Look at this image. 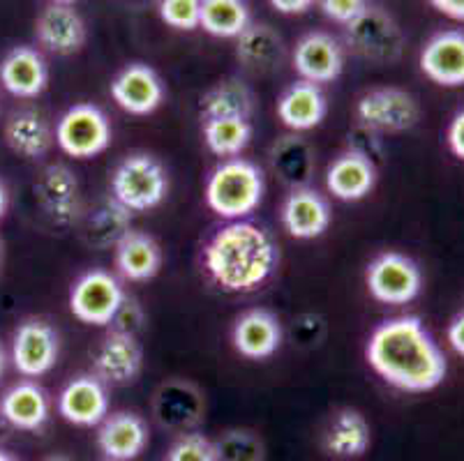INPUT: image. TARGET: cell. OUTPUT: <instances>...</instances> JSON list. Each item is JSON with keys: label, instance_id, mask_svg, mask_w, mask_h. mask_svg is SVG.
<instances>
[{"label": "cell", "instance_id": "cell-1", "mask_svg": "<svg viewBox=\"0 0 464 461\" xmlns=\"http://www.w3.org/2000/svg\"><path fill=\"white\" fill-rule=\"evenodd\" d=\"M365 360L383 383L413 395L437 390L449 374L444 351L419 316L379 323L365 344Z\"/></svg>", "mask_w": 464, "mask_h": 461}, {"label": "cell", "instance_id": "cell-2", "mask_svg": "<svg viewBox=\"0 0 464 461\" xmlns=\"http://www.w3.org/2000/svg\"><path fill=\"white\" fill-rule=\"evenodd\" d=\"M280 247L264 226L236 219L219 226L204 247V270L225 293H255L273 277Z\"/></svg>", "mask_w": 464, "mask_h": 461}, {"label": "cell", "instance_id": "cell-3", "mask_svg": "<svg viewBox=\"0 0 464 461\" xmlns=\"http://www.w3.org/2000/svg\"><path fill=\"white\" fill-rule=\"evenodd\" d=\"M266 194L264 171L246 158L222 159L208 173L204 198L210 213L225 222L247 219L259 210Z\"/></svg>", "mask_w": 464, "mask_h": 461}, {"label": "cell", "instance_id": "cell-4", "mask_svg": "<svg viewBox=\"0 0 464 461\" xmlns=\"http://www.w3.org/2000/svg\"><path fill=\"white\" fill-rule=\"evenodd\" d=\"M109 189L111 197L130 213H149L167 198V168L149 152H132L113 168Z\"/></svg>", "mask_w": 464, "mask_h": 461}, {"label": "cell", "instance_id": "cell-5", "mask_svg": "<svg viewBox=\"0 0 464 461\" xmlns=\"http://www.w3.org/2000/svg\"><path fill=\"white\" fill-rule=\"evenodd\" d=\"M344 44L362 61L391 65L402 58L407 37L386 10L368 5L361 16L344 25Z\"/></svg>", "mask_w": 464, "mask_h": 461}, {"label": "cell", "instance_id": "cell-6", "mask_svg": "<svg viewBox=\"0 0 464 461\" xmlns=\"http://www.w3.org/2000/svg\"><path fill=\"white\" fill-rule=\"evenodd\" d=\"M53 139L67 158L92 159L111 146L113 130L102 109L82 101L58 118Z\"/></svg>", "mask_w": 464, "mask_h": 461}, {"label": "cell", "instance_id": "cell-7", "mask_svg": "<svg viewBox=\"0 0 464 461\" xmlns=\"http://www.w3.org/2000/svg\"><path fill=\"white\" fill-rule=\"evenodd\" d=\"M365 286L377 303L402 307L423 291V273L407 254L382 252L365 268Z\"/></svg>", "mask_w": 464, "mask_h": 461}, {"label": "cell", "instance_id": "cell-8", "mask_svg": "<svg viewBox=\"0 0 464 461\" xmlns=\"http://www.w3.org/2000/svg\"><path fill=\"white\" fill-rule=\"evenodd\" d=\"M420 104L411 92L386 86L362 92L356 101L358 125L377 134H402L413 130L420 120Z\"/></svg>", "mask_w": 464, "mask_h": 461}, {"label": "cell", "instance_id": "cell-9", "mask_svg": "<svg viewBox=\"0 0 464 461\" xmlns=\"http://www.w3.org/2000/svg\"><path fill=\"white\" fill-rule=\"evenodd\" d=\"M123 300L125 291L116 274L107 270H88L72 284L70 312L83 325L104 328L111 325Z\"/></svg>", "mask_w": 464, "mask_h": 461}, {"label": "cell", "instance_id": "cell-10", "mask_svg": "<svg viewBox=\"0 0 464 461\" xmlns=\"http://www.w3.org/2000/svg\"><path fill=\"white\" fill-rule=\"evenodd\" d=\"M35 201L44 217L58 228H70L82 219L83 198L79 178L65 164H49L33 185Z\"/></svg>", "mask_w": 464, "mask_h": 461}, {"label": "cell", "instance_id": "cell-11", "mask_svg": "<svg viewBox=\"0 0 464 461\" xmlns=\"http://www.w3.org/2000/svg\"><path fill=\"white\" fill-rule=\"evenodd\" d=\"M61 355V337L52 323L26 319L16 325L10 344L12 367L24 379H40L56 367Z\"/></svg>", "mask_w": 464, "mask_h": 461}, {"label": "cell", "instance_id": "cell-12", "mask_svg": "<svg viewBox=\"0 0 464 461\" xmlns=\"http://www.w3.org/2000/svg\"><path fill=\"white\" fill-rule=\"evenodd\" d=\"M206 413L204 392L192 380L169 379L155 390L153 416L158 425L167 431L188 434L201 425Z\"/></svg>", "mask_w": 464, "mask_h": 461}, {"label": "cell", "instance_id": "cell-13", "mask_svg": "<svg viewBox=\"0 0 464 461\" xmlns=\"http://www.w3.org/2000/svg\"><path fill=\"white\" fill-rule=\"evenodd\" d=\"M291 67L301 76V82L316 86L333 83L344 72V46L331 33H305L291 51Z\"/></svg>", "mask_w": 464, "mask_h": 461}, {"label": "cell", "instance_id": "cell-14", "mask_svg": "<svg viewBox=\"0 0 464 461\" xmlns=\"http://www.w3.org/2000/svg\"><path fill=\"white\" fill-rule=\"evenodd\" d=\"M111 100L130 116H150L164 101V83L146 62H130L111 79Z\"/></svg>", "mask_w": 464, "mask_h": 461}, {"label": "cell", "instance_id": "cell-15", "mask_svg": "<svg viewBox=\"0 0 464 461\" xmlns=\"http://www.w3.org/2000/svg\"><path fill=\"white\" fill-rule=\"evenodd\" d=\"M280 222L291 238H322L333 222L331 203L314 187L289 189V194H286L280 206Z\"/></svg>", "mask_w": 464, "mask_h": 461}, {"label": "cell", "instance_id": "cell-16", "mask_svg": "<svg viewBox=\"0 0 464 461\" xmlns=\"http://www.w3.org/2000/svg\"><path fill=\"white\" fill-rule=\"evenodd\" d=\"M143 370V349L134 335L111 330L92 355V374L104 386H130Z\"/></svg>", "mask_w": 464, "mask_h": 461}, {"label": "cell", "instance_id": "cell-17", "mask_svg": "<svg viewBox=\"0 0 464 461\" xmlns=\"http://www.w3.org/2000/svg\"><path fill=\"white\" fill-rule=\"evenodd\" d=\"M35 40L53 56H74L86 46V21L74 5L49 3L35 19Z\"/></svg>", "mask_w": 464, "mask_h": 461}, {"label": "cell", "instance_id": "cell-18", "mask_svg": "<svg viewBox=\"0 0 464 461\" xmlns=\"http://www.w3.org/2000/svg\"><path fill=\"white\" fill-rule=\"evenodd\" d=\"M419 67L434 86H464V31L434 33L420 49Z\"/></svg>", "mask_w": 464, "mask_h": 461}, {"label": "cell", "instance_id": "cell-19", "mask_svg": "<svg viewBox=\"0 0 464 461\" xmlns=\"http://www.w3.org/2000/svg\"><path fill=\"white\" fill-rule=\"evenodd\" d=\"M58 413L74 427H97L109 416V390L95 374L72 379L58 395Z\"/></svg>", "mask_w": 464, "mask_h": 461}, {"label": "cell", "instance_id": "cell-20", "mask_svg": "<svg viewBox=\"0 0 464 461\" xmlns=\"http://www.w3.org/2000/svg\"><path fill=\"white\" fill-rule=\"evenodd\" d=\"M282 337L285 335L280 319L261 307L243 312L231 328V344L236 353L256 362L273 358L280 351Z\"/></svg>", "mask_w": 464, "mask_h": 461}, {"label": "cell", "instance_id": "cell-21", "mask_svg": "<svg viewBox=\"0 0 464 461\" xmlns=\"http://www.w3.org/2000/svg\"><path fill=\"white\" fill-rule=\"evenodd\" d=\"M149 446V425L132 411L109 413L97 425V447L107 461H134Z\"/></svg>", "mask_w": 464, "mask_h": 461}, {"label": "cell", "instance_id": "cell-22", "mask_svg": "<svg viewBox=\"0 0 464 461\" xmlns=\"http://www.w3.org/2000/svg\"><path fill=\"white\" fill-rule=\"evenodd\" d=\"M0 86L12 97L35 100L49 86V65L42 51L33 46H14L0 61Z\"/></svg>", "mask_w": 464, "mask_h": 461}, {"label": "cell", "instance_id": "cell-23", "mask_svg": "<svg viewBox=\"0 0 464 461\" xmlns=\"http://www.w3.org/2000/svg\"><path fill=\"white\" fill-rule=\"evenodd\" d=\"M276 113L289 132H310L326 120L328 100L322 86L310 82H294L277 97Z\"/></svg>", "mask_w": 464, "mask_h": 461}, {"label": "cell", "instance_id": "cell-24", "mask_svg": "<svg viewBox=\"0 0 464 461\" xmlns=\"http://www.w3.org/2000/svg\"><path fill=\"white\" fill-rule=\"evenodd\" d=\"M52 418V399L33 379L19 380L0 397V420L19 431H40Z\"/></svg>", "mask_w": 464, "mask_h": 461}, {"label": "cell", "instance_id": "cell-25", "mask_svg": "<svg viewBox=\"0 0 464 461\" xmlns=\"http://www.w3.org/2000/svg\"><path fill=\"white\" fill-rule=\"evenodd\" d=\"M377 164L353 150L337 155L326 168V189L333 198L344 203L362 201L377 187Z\"/></svg>", "mask_w": 464, "mask_h": 461}, {"label": "cell", "instance_id": "cell-26", "mask_svg": "<svg viewBox=\"0 0 464 461\" xmlns=\"http://www.w3.org/2000/svg\"><path fill=\"white\" fill-rule=\"evenodd\" d=\"M372 446V427L356 408H340L324 429L322 447L337 461H353L368 455Z\"/></svg>", "mask_w": 464, "mask_h": 461}, {"label": "cell", "instance_id": "cell-27", "mask_svg": "<svg viewBox=\"0 0 464 461\" xmlns=\"http://www.w3.org/2000/svg\"><path fill=\"white\" fill-rule=\"evenodd\" d=\"M164 254L153 235L130 228L113 247V265L125 282H150L162 270Z\"/></svg>", "mask_w": 464, "mask_h": 461}, {"label": "cell", "instance_id": "cell-28", "mask_svg": "<svg viewBox=\"0 0 464 461\" xmlns=\"http://www.w3.org/2000/svg\"><path fill=\"white\" fill-rule=\"evenodd\" d=\"M3 137H5L7 148L28 162L46 158V152L56 143L52 122L35 109H21L12 113L3 127Z\"/></svg>", "mask_w": 464, "mask_h": 461}, {"label": "cell", "instance_id": "cell-29", "mask_svg": "<svg viewBox=\"0 0 464 461\" xmlns=\"http://www.w3.org/2000/svg\"><path fill=\"white\" fill-rule=\"evenodd\" d=\"M236 58L246 70L256 72V74H271L285 65L286 44L273 25L252 21L246 31L236 37Z\"/></svg>", "mask_w": 464, "mask_h": 461}, {"label": "cell", "instance_id": "cell-30", "mask_svg": "<svg viewBox=\"0 0 464 461\" xmlns=\"http://www.w3.org/2000/svg\"><path fill=\"white\" fill-rule=\"evenodd\" d=\"M273 173L280 178L289 189L310 187V180L314 176V148L310 146L305 137L291 132L277 139L268 152Z\"/></svg>", "mask_w": 464, "mask_h": 461}, {"label": "cell", "instance_id": "cell-31", "mask_svg": "<svg viewBox=\"0 0 464 461\" xmlns=\"http://www.w3.org/2000/svg\"><path fill=\"white\" fill-rule=\"evenodd\" d=\"M255 92L240 79H222L201 95L199 111L201 120L208 118H247L255 113Z\"/></svg>", "mask_w": 464, "mask_h": 461}, {"label": "cell", "instance_id": "cell-32", "mask_svg": "<svg viewBox=\"0 0 464 461\" xmlns=\"http://www.w3.org/2000/svg\"><path fill=\"white\" fill-rule=\"evenodd\" d=\"M252 122L247 118H208L201 127L206 148L219 159L240 158L252 141Z\"/></svg>", "mask_w": 464, "mask_h": 461}, {"label": "cell", "instance_id": "cell-33", "mask_svg": "<svg viewBox=\"0 0 464 461\" xmlns=\"http://www.w3.org/2000/svg\"><path fill=\"white\" fill-rule=\"evenodd\" d=\"M252 24L247 0H201L199 28L219 40H236Z\"/></svg>", "mask_w": 464, "mask_h": 461}, {"label": "cell", "instance_id": "cell-34", "mask_svg": "<svg viewBox=\"0 0 464 461\" xmlns=\"http://www.w3.org/2000/svg\"><path fill=\"white\" fill-rule=\"evenodd\" d=\"M132 224V213L123 208L116 198L109 194L107 201H102L88 215L86 222V240L97 249L116 247V243L128 234Z\"/></svg>", "mask_w": 464, "mask_h": 461}, {"label": "cell", "instance_id": "cell-35", "mask_svg": "<svg viewBox=\"0 0 464 461\" xmlns=\"http://www.w3.org/2000/svg\"><path fill=\"white\" fill-rule=\"evenodd\" d=\"M218 461H264L266 446L250 429H229L215 441Z\"/></svg>", "mask_w": 464, "mask_h": 461}, {"label": "cell", "instance_id": "cell-36", "mask_svg": "<svg viewBox=\"0 0 464 461\" xmlns=\"http://www.w3.org/2000/svg\"><path fill=\"white\" fill-rule=\"evenodd\" d=\"M158 14L169 28L192 33L199 28L201 0H158Z\"/></svg>", "mask_w": 464, "mask_h": 461}, {"label": "cell", "instance_id": "cell-37", "mask_svg": "<svg viewBox=\"0 0 464 461\" xmlns=\"http://www.w3.org/2000/svg\"><path fill=\"white\" fill-rule=\"evenodd\" d=\"M167 461H218L215 441L199 431L179 434L169 447Z\"/></svg>", "mask_w": 464, "mask_h": 461}, {"label": "cell", "instance_id": "cell-38", "mask_svg": "<svg viewBox=\"0 0 464 461\" xmlns=\"http://www.w3.org/2000/svg\"><path fill=\"white\" fill-rule=\"evenodd\" d=\"M111 325H113V330H118V332H125V335L137 337L139 332L143 330V325H146V312H143V307L139 304V300L128 298V295H125L123 304L118 307Z\"/></svg>", "mask_w": 464, "mask_h": 461}, {"label": "cell", "instance_id": "cell-39", "mask_svg": "<svg viewBox=\"0 0 464 461\" xmlns=\"http://www.w3.org/2000/svg\"><path fill=\"white\" fill-rule=\"evenodd\" d=\"M347 150L358 152V155H362V158H368L370 162L377 164L379 158L383 155L382 134L372 132V130H368V127H362V125H358V122H356L353 132L349 134Z\"/></svg>", "mask_w": 464, "mask_h": 461}, {"label": "cell", "instance_id": "cell-40", "mask_svg": "<svg viewBox=\"0 0 464 461\" xmlns=\"http://www.w3.org/2000/svg\"><path fill=\"white\" fill-rule=\"evenodd\" d=\"M316 3H319L326 19L340 25L352 24L368 7V0H316Z\"/></svg>", "mask_w": 464, "mask_h": 461}, {"label": "cell", "instance_id": "cell-41", "mask_svg": "<svg viewBox=\"0 0 464 461\" xmlns=\"http://www.w3.org/2000/svg\"><path fill=\"white\" fill-rule=\"evenodd\" d=\"M446 146L453 158L464 162V107L453 113L449 127H446Z\"/></svg>", "mask_w": 464, "mask_h": 461}, {"label": "cell", "instance_id": "cell-42", "mask_svg": "<svg viewBox=\"0 0 464 461\" xmlns=\"http://www.w3.org/2000/svg\"><path fill=\"white\" fill-rule=\"evenodd\" d=\"M446 340H449L450 349H453L459 358H464V307L450 319L449 330H446Z\"/></svg>", "mask_w": 464, "mask_h": 461}, {"label": "cell", "instance_id": "cell-43", "mask_svg": "<svg viewBox=\"0 0 464 461\" xmlns=\"http://www.w3.org/2000/svg\"><path fill=\"white\" fill-rule=\"evenodd\" d=\"M268 3H271L273 10L280 12V14L296 16V14H305L307 10H312L316 0H268Z\"/></svg>", "mask_w": 464, "mask_h": 461}, {"label": "cell", "instance_id": "cell-44", "mask_svg": "<svg viewBox=\"0 0 464 461\" xmlns=\"http://www.w3.org/2000/svg\"><path fill=\"white\" fill-rule=\"evenodd\" d=\"M430 5L439 12V14L449 16V19L464 24V0H430Z\"/></svg>", "mask_w": 464, "mask_h": 461}, {"label": "cell", "instance_id": "cell-45", "mask_svg": "<svg viewBox=\"0 0 464 461\" xmlns=\"http://www.w3.org/2000/svg\"><path fill=\"white\" fill-rule=\"evenodd\" d=\"M7 210H10V189H7V185L0 180V222L5 219Z\"/></svg>", "mask_w": 464, "mask_h": 461}, {"label": "cell", "instance_id": "cell-46", "mask_svg": "<svg viewBox=\"0 0 464 461\" xmlns=\"http://www.w3.org/2000/svg\"><path fill=\"white\" fill-rule=\"evenodd\" d=\"M40 461H74V459H72V456H67V455H63V452H52V455L42 456Z\"/></svg>", "mask_w": 464, "mask_h": 461}, {"label": "cell", "instance_id": "cell-47", "mask_svg": "<svg viewBox=\"0 0 464 461\" xmlns=\"http://www.w3.org/2000/svg\"><path fill=\"white\" fill-rule=\"evenodd\" d=\"M7 360H10V358H7V353H5V349H3V344H0V379H3V374H5Z\"/></svg>", "mask_w": 464, "mask_h": 461}, {"label": "cell", "instance_id": "cell-48", "mask_svg": "<svg viewBox=\"0 0 464 461\" xmlns=\"http://www.w3.org/2000/svg\"><path fill=\"white\" fill-rule=\"evenodd\" d=\"M3 268H5V240L0 238V274H3Z\"/></svg>", "mask_w": 464, "mask_h": 461}, {"label": "cell", "instance_id": "cell-49", "mask_svg": "<svg viewBox=\"0 0 464 461\" xmlns=\"http://www.w3.org/2000/svg\"><path fill=\"white\" fill-rule=\"evenodd\" d=\"M0 461H19V459H16L14 455H10L7 450H3V447H0Z\"/></svg>", "mask_w": 464, "mask_h": 461}, {"label": "cell", "instance_id": "cell-50", "mask_svg": "<svg viewBox=\"0 0 464 461\" xmlns=\"http://www.w3.org/2000/svg\"><path fill=\"white\" fill-rule=\"evenodd\" d=\"M49 3H58V5H74L77 0H49Z\"/></svg>", "mask_w": 464, "mask_h": 461}, {"label": "cell", "instance_id": "cell-51", "mask_svg": "<svg viewBox=\"0 0 464 461\" xmlns=\"http://www.w3.org/2000/svg\"><path fill=\"white\" fill-rule=\"evenodd\" d=\"M104 461H107V459H104Z\"/></svg>", "mask_w": 464, "mask_h": 461}]
</instances>
